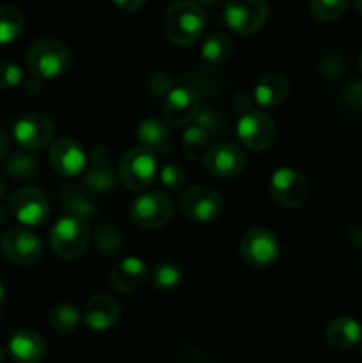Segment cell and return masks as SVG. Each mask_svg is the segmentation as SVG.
Returning <instances> with one entry per match:
<instances>
[{
  "instance_id": "6da1fadb",
  "label": "cell",
  "mask_w": 362,
  "mask_h": 363,
  "mask_svg": "<svg viewBox=\"0 0 362 363\" xmlns=\"http://www.w3.org/2000/svg\"><path fill=\"white\" fill-rule=\"evenodd\" d=\"M163 32L177 46H190L202 35L206 16L202 7L192 0L174 2L163 14Z\"/></svg>"
},
{
  "instance_id": "7a4b0ae2",
  "label": "cell",
  "mask_w": 362,
  "mask_h": 363,
  "mask_svg": "<svg viewBox=\"0 0 362 363\" xmlns=\"http://www.w3.org/2000/svg\"><path fill=\"white\" fill-rule=\"evenodd\" d=\"M91 243V229L87 222L75 216H62L50 229V247L57 257L73 261L82 257Z\"/></svg>"
},
{
  "instance_id": "3957f363",
  "label": "cell",
  "mask_w": 362,
  "mask_h": 363,
  "mask_svg": "<svg viewBox=\"0 0 362 363\" xmlns=\"http://www.w3.org/2000/svg\"><path fill=\"white\" fill-rule=\"evenodd\" d=\"M70 50L57 39H41L27 52V66L38 78H55L70 67Z\"/></svg>"
},
{
  "instance_id": "277c9868",
  "label": "cell",
  "mask_w": 362,
  "mask_h": 363,
  "mask_svg": "<svg viewBox=\"0 0 362 363\" xmlns=\"http://www.w3.org/2000/svg\"><path fill=\"white\" fill-rule=\"evenodd\" d=\"M156 177V156L144 145L128 149L119 162V179L133 191L151 186Z\"/></svg>"
},
{
  "instance_id": "5b68a950",
  "label": "cell",
  "mask_w": 362,
  "mask_h": 363,
  "mask_svg": "<svg viewBox=\"0 0 362 363\" xmlns=\"http://www.w3.org/2000/svg\"><path fill=\"white\" fill-rule=\"evenodd\" d=\"M222 197L219 191L206 184H197L185 190L180 197L181 215L190 222L209 223L222 213Z\"/></svg>"
},
{
  "instance_id": "8992f818",
  "label": "cell",
  "mask_w": 362,
  "mask_h": 363,
  "mask_svg": "<svg viewBox=\"0 0 362 363\" xmlns=\"http://www.w3.org/2000/svg\"><path fill=\"white\" fill-rule=\"evenodd\" d=\"M270 195L283 208L297 209L309 201L311 186L300 172L290 167H280L270 179Z\"/></svg>"
},
{
  "instance_id": "52a82bcc",
  "label": "cell",
  "mask_w": 362,
  "mask_h": 363,
  "mask_svg": "<svg viewBox=\"0 0 362 363\" xmlns=\"http://www.w3.org/2000/svg\"><path fill=\"white\" fill-rule=\"evenodd\" d=\"M268 18L265 0H227L224 6V21L233 32L248 35L258 32Z\"/></svg>"
},
{
  "instance_id": "ba28073f",
  "label": "cell",
  "mask_w": 362,
  "mask_h": 363,
  "mask_svg": "<svg viewBox=\"0 0 362 363\" xmlns=\"http://www.w3.org/2000/svg\"><path fill=\"white\" fill-rule=\"evenodd\" d=\"M280 252L279 240L275 234L268 229H251L243 234L240 241V254L245 264L251 268H268L270 264L277 261Z\"/></svg>"
},
{
  "instance_id": "9c48e42d",
  "label": "cell",
  "mask_w": 362,
  "mask_h": 363,
  "mask_svg": "<svg viewBox=\"0 0 362 363\" xmlns=\"http://www.w3.org/2000/svg\"><path fill=\"white\" fill-rule=\"evenodd\" d=\"M11 215L23 225H43L50 216V201L39 188L23 186L14 191L7 202Z\"/></svg>"
},
{
  "instance_id": "30bf717a",
  "label": "cell",
  "mask_w": 362,
  "mask_h": 363,
  "mask_svg": "<svg viewBox=\"0 0 362 363\" xmlns=\"http://www.w3.org/2000/svg\"><path fill=\"white\" fill-rule=\"evenodd\" d=\"M0 250L14 264L32 266L43 259V243L32 230L11 227L0 238Z\"/></svg>"
},
{
  "instance_id": "8fae6325",
  "label": "cell",
  "mask_w": 362,
  "mask_h": 363,
  "mask_svg": "<svg viewBox=\"0 0 362 363\" xmlns=\"http://www.w3.org/2000/svg\"><path fill=\"white\" fill-rule=\"evenodd\" d=\"M236 135L241 144L252 152H263L275 140V124L261 110H247L238 119Z\"/></svg>"
},
{
  "instance_id": "7c38bea8",
  "label": "cell",
  "mask_w": 362,
  "mask_h": 363,
  "mask_svg": "<svg viewBox=\"0 0 362 363\" xmlns=\"http://www.w3.org/2000/svg\"><path fill=\"white\" fill-rule=\"evenodd\" d=\"M172 202L163 191H148L131 204V220L142 229H160L172 218Z\"/></svg>"
},
{
  "instance_id": "4fadbf2b",
  "label": "cell",
  "mask_w": 362,
  "mask_h": 363,
  "mask_svg": "<svg viewBox=\"0 0 362 363\" xmlns=\"http://www.w3.org/2000/svg\"><path fill=\"white\" fill-rule=\"evenodd\" d=\"M13 135L18 145L23 147L25 151H41L43 147H46L52 142L53 124L45 113L28 112L16 121Z\"/></svg>"
},
{
  "instance_id": "5bb4252c",
  "label": "cell",
  "mask_w": 362,
  "mask_h": 363,
  "mask_svg": "<svg viewBox=\"0 0 362 363\" xmlns=\"http://www.w3.org/2000/svg\"><path fill=\"white\" fill-rule=\"evenodd\" d=\"M245 152L231 142H220L213 145L204 155V167L216 179H231L243 170Z\"/></svg>"
},
{
  "instance_id": "9a60e30c",
  "label": "cell",
  "mask_w": 362,
  "mask_h": 363,
  "mask_svg": "<svg viewBox=\"0 0 362 363\" xmlns=\"http://www.w3.org/2000/svg\"><path fill=\"white\" fill-rule=\"evenodd\" d=\"M84 184L94 194H110L117 184V176L110 165V151L103 145L92 147L87 158Z\"/></svg>"
},
{
  "instance_id": "2e32d148",
  "label": "cell",
  "mask_w": 362,
  "mask_h": 363,
  "mask_svg": "<svg viewBox=\"0 0 362 363\" xmlns=\"http://www.w3.org/2000/svg\"><path fill=\"white\" fill-rule=\"evenodd\" d=\"M50 165L60 176L73 177L85 170L87 155L75 138H60L50 147Z\"/></svg>"
},
{
  "instance_id": "e0dca14e",
  "label": "cell",
  "mask_w": 362,
  "mask_h": 363,
  "mask_svg": "<svg viewBox=\"0 0 362 363\" xmlns=\"http://www.w3.org/2000/svg\"><path fill=\"white\" fill-rule=\"evenodd\" d=\"M199 113V96L190 87H177L167 94L163 116L170 126H187Z\"/></svg>"
},
{
  "instance_id": "ac0fdd59",
  "label": "cell",
  "mask_w": 362,
  "mask_h": 363,
  "mask_svg": "<svg viewBox=\"0 0 362 363\" xmlns=\"http://www.w3.org/2000/svg\"><path fill=\"white\" fill-rule=\"evenodd\" d=\"M121 314L119 301L110 294H96L85 303L82 319L94 332H105L112 328Z\"/></svg>"
},
{
  "instance_id": "d6986e66",
  "label": "cell",
  "mask_w": 362,
  "mask_h": 363,
  "mask_svg": "<svg viewBox=\"0 0 362 363\" xmlns=\"http://www.w3.org/2000/svg\"><path fill=\"white\" fill-rule=\"evenodd\" d=\"M149 279V269L144 261L137 257H126L110 269V286L119 293H135Z\"/></svg>"
},
{
  "instance_id": "ffe728a7",
  "label": "cell",
  "mask_w": 362,
  "mask_h": 363,
  "mask_svg": "<svg viewBox=\"0 0 362 363\" xmlns=\"http://www.w3.org/2000/svg\"><path fill=\"white\" fill-rule=\"evenodd\" d=\"M7 350L18 363H39L46 354V344L39 333L18 330L11 335Z\"/></svg>"
},
{
  "instance_id": "44dd1931",
  "label": "cell",
  "mask_w": 362,
  "mask_h": 363,
  "mask_svg": "<svg viewBox=\"0 0 362 363\" xmlns=\"http://www.w3.org/2000/svg\"><path fill=\"white\" fill-rule=\"evenodd\" d=\"M325 339L329 346H332L334 350H351V347L361 342L362 328L355 319L337 318L327 325Z\"/></svg>"
},
{
  "instance_id": "7402d4cb",
  "label": "cell",
  "mask_w": 362,
  "mask_h": 363,
  "mask_svg": "<svg viewBox=\"0 0 362 363\" xmlns=\"http://www.w3.org/2000/svg\"><path fill=\"white\" fill-rule=\"evenodd\" d=\"M137 137L144 147H148L153 155L163 156L170 152L172 142H170V133L167 130V124L162 121L149 117L144 119L137 128Z\"/></svg>"
},
{
  "instance_id": "603a6c76",
  "label": "cell",
  "mask_w": 362,
  "mask_h": 363,
  "mask_svg": "<svg viewBox=\"0 0 362 363\" xmlns=\"http://www.w3.org/2000/svg\"><path fill=\"white\" fill-rule=\"evenodd\" d=\"M287 92H290V84H287L286 77L279 73H268L259 78L256 84L254 99L261 106L273 108L287 98Z\"/></svg>"
},
{
  "instance_id": "cb8c5ba5",
  "label": "cell",
  "mask_w": 362,
  "mask_h": 363,
  "mask_svg": "<svg viewBox=\"0 0 362 363\" xmlns=\"http://www.w3.org/2000/svg\"><path fill=\"white\" fill-rule=\"evenodd\" d=\"M231 52H233V41H231L229 35L222 34V32H215V34L208 35L201 48L202 59L208 64L226 62L229 59Z\"/></svg>"
},
{
  "instance_id": "d4e9b609",
  "label": "cell",
  "mask_w": 362,
  "mask_h": 363,
  "mask_svg": "<svg viewBox=\"0 0 362 363\" xmlns=\"http://www.w3.org/2000/svg\"><path fill=\"white\" fill-rule=\"evenodd\" d=\"M23 14L13 6L0 4V45L14 41L23 32Z\"/></svg>"
},
{
  "instance_id": "484cf974",
  "label": "cell",
  "mask_w": 362,
  "mask_h": 363,
  "mask_svg": "<svg viewBox=\"0 0 362 363\" xmlns=\"http://www.w3.org/2000/svg\"><path fill=\"white\" fill-rule=\"evenodd\" d=\"M6 174L11 179L31 181L39 174V165L27 152H14L6 162Z\"/></svg>"
},
{
  "instance_id": "4316f807",
  "label": "cell",
  "mask_w": 362,
  "mask_h": 363,
  "mask_svg": "<svg viewBox=\"0 0 362 363\" xmlns=\"http://www.w3.org/2000/svg\"><path fill=\"white\" fill-rule=\"evenodd\" d=\"M82 314L75 305L60 303L50 312V326L59 333H71L78 328Z\"/></svg>"
},
{
  "instance_id": "83f0119b",
  "label": "cell",
  "mask_w": 362,
  "mask_h": 363,
  "mask_svg": "<svg viewBox=\"0 0 362 363\" xmlns=\"http://www.w3.org/2000/svg\"><path fill=\"white\" fill-rule=\"evenodd\" d=\"M94 245L102 255H114L124 248V236L116 225L103 223L96 230Z\"/></svg>"
},
{
  "instance_id": "f1b7e54d",
  "label": "cell",
  "mask_w": 362,
  "mask_h": 363,
  "mask_svg": "<svg viewBox=\"0 0 362 363\" xmlns=\"http://www.w3.org/2000/svg\"><path fill=\"white\" fill-rule=\"evenodd\" d=\"M208 137L209 133L206 130H202L201 126L194 124V126H188L183 133V152L185 158L194 162L199 156L206 155V147H208Z\"/></svg>"
},
{
  "instance_id": "f546056e",
  "label": "cell",
  "mask_w": 362,
  "mask_h": 363,
  "mask_svg": "<svg viewBox=\"0 0 362 363\" xmlns=\"http://www.w3.org/2000/svg\"><path fill=\"white\" fill-rule=\"evenodd\" d=\"M151 282L156 289L160 291H170L177 287L183 280V273H181L180 266L172 264V262H158L149 273Z\"/></svg>"
},
{
  "instance_id": "4dcf8cb0",
  "label": "cell",
  "mask_w": 362,
  "mask_h": 363,
  "mask_svg": "<svg viewBox=\"0 0 362 363\" xmlns=\"http://www.w3.org/2000/svg\"><path fill=\"white\" fill-rule=\"evenodd\" d=\"M348 0H309V11L318 21H336L346 11Z\"/></svg>"
},
{
  "instance_id": "1f68e13d",
  "label": "cell",
  "mask_w": 362,
  "mask_h": 363,
  "mask_svg": "<svg viewBox=\"0 0 362 363\" xmlns=\"http://www.w3.org/2000/svg\"><path fill=\"white\" fill-rule=\"evenodd\" d=\"M62 204L67 209V213H70L67 216H75V218H80L84 222H87L94 215L92 202L85 195L78 194V191H67L62 197Z\"/></svg>"
},
{
  "instance_id": "d6a6232c",
  "label": "cell",
  "mask_w": 362,
  "mask_h": 363,
  "mask_svg": "<svg viewBox=\"0 0 362 363\" xmlns=\"http://www.w3.org/2000/svg\"><path fill=\"white\" fill-rule=\"evenodd\" d=\"M160 181H162L163 186L169 191H180L185 186V181H187V174L181 169L180 165H165L160 172Z\"/></svg>"
},
{
  "instance_id": "836d02e7",
  "label": "cell",
  "mask_w": 362,
  "mask_h": 363,
  "mask_svg": "<svg viewBox=\"0 0 362 363\" xmlns=\"http://www.w3.org/2000/svg\"><path fill=\"white\" fill-rule=\"evenodd\" d=\"M23 78L20 66L11 60H0V89L16 87Z\"/></svg>"
},
{
  "instance_id": "e575fe53",
  "label": "cell",
  "mask_w": 362,
  "mask_h": 363,
  "mask_svg": "<svg viewBox=\"0 0 362 363\" xmlns=\"http://www.w3.org/2000/svg\"><path fill=\"white\" fill-rule=\"evenodd\" d=\"M195 124L201 126L202 130L209 131H215L219 128V117H216L215 110H199V113L195 116Z\"/></svg>"
},
{
  "instance_id": "d590c367",
  "label": "cell",
  "mask_w": 362,
  "mask_h": 363,
  "mask_svg": "<svg viewBox=\"0 0 362 363\" xmlns=\"http://www.w3.org/2000/svg\"><path fill=\"white\" fill-rule=\"evenodd\" d=\"M346 103L353 108H362V82H353L344 92Z\"/></svg>"
},
{
  "instance_id": "8d00e7d4",
  "label": "cell",
  "mask_w": 362,
  "mask_h": 363,
  "mask_svg": "<svg viewBox=\"0 0 362 363\" xmlns=\"http://www.w3.org/2000/svg\"><path fill=\"white\" fill-rule=\"evenodd\" d=\"M121 11H126V13H131V11L141 9L146 4V0H112Z\"/></svg>"
},
{
  "instance_id": "74e56055",
  "label": "cell",
  "mask_w": 362,
  "mask_h": 363,
  "mask_svg": "<svg viewBox=\"0 0 362 363\" xmlns=\"http://www.w3.org/2000/svg\"><path fill=\"white\" fill-rule=\"evenodd\" d=\"M9 149H11L9 137H7L6 133H2V131H0V160H4L7 155H9Z\"/></svg>"
},
{
  "instance_id": "f35d334b",
  "label": "cell",
  "mask_w": 362,
  "mask_h": 363,
  "mask_svg": "<svg viewBox=\"0 0 362 363\" xmlns=\"http://www.w3.org/2000/svg\"><path fill=\"white\" fill-rule=\"evenodd\" d=\"M4 308H6V289H4V286L0 284V318H2L4 314Z\"/></svg>"
},
{
  "instance_id": "ab89813d",
  "label": "cell",
  "mask_w": 362,
  "mask_h": 363,
  "mask_svg": "<svg viewBox=\"0 0 362 363\" xmlns=\"http://www.w3.org/2000/svg\"><path fill=\"white\" fill-rule=\"evenodd\" d=\"M7 218H9V209L0 206V225H4V223L7 222Z\"/></svg>"
},
{
  "instance_id": "60d3db41",
  "label": "cell",
  "mask_w": 362,
  "mask_h": 363,
  "mask_svg": "<svg viewBox=\"0 0 362 363\" xmlns=\"http://www.w3.org/2000/svg\"><path fill=\"white\" fill-rule=\"evenodd\" d=\"M353 6H355V11L358 13V16L362 18V0H353Z\"/></svg>"
},
{
  "instance_id": "b9f144b4",
  "label": "cell",
  "mask_w": 362,
  "mask_h": 363,
  "mask_svg": "<svg viewBox=\"0 0 362 363\" xmlns=\"http://www.w3.org/2000/svg\"><path fill=\"white\" fill-rule=\"evenodd\" d=\"M4 194H6V183H4V177L0 176V197H2Z\"/></svg>"
},
{
  "instance_id": "7bdbcfd3",
  "label": "cell",
  "mask_w": 362,
  "mask_h": 363,
  "mask_svg": "<svg viewBox=\"0 0 362 363\" xmlns=\"http://www.w3.org/2000/svg\"><path fill=\"white\" fill-rule=\"evenodd\" d=\"M199 4H206V6H209V4H215V2H219V0H197Z\"/></svg>"
},
{
  "instance_id": "ee69618b",
  "label": "cell",
  "mask_w": 362,
  "mask_h": 363,
  "mask_svg": "<svg viewBox=\"0 0 362 363\" xmlns=\"http://www.w3.org/2000/svg\"><path fill=\"white\" fill-rule=\"evenodd\" d=\"M4 358H6V351H4V347L0 346V363L4 362Z\"/></svg>"
},
{
  "instance_id": "f6af8a7d",
  "label": "cell",
  "mask_w": 362,
  "mask_h": 363,
  "mask_svg": "<svg viewBox=\"0 0 362 363\" xmlns=\"http://www.w3.org/2000/svg\"><path fill=\"white\" fill-rule=\"evenodd\" d=\"M358 62H361V67H362V50H361V55H358Z\"/></svg>"
}]
</instances>
